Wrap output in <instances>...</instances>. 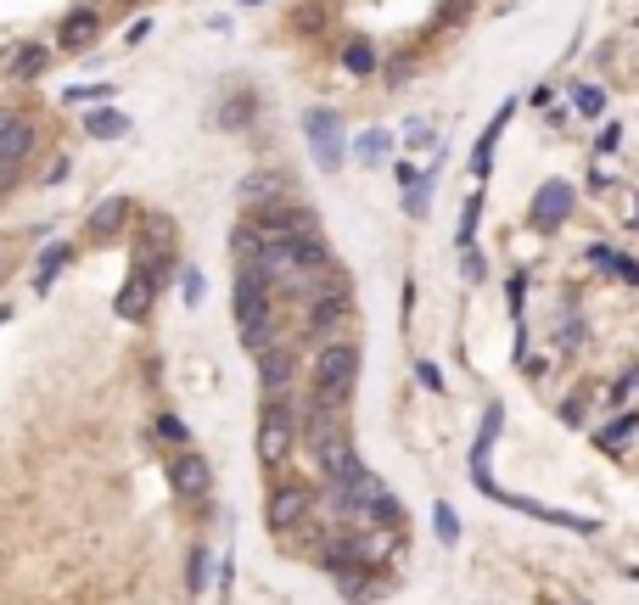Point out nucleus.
I'll list each match as a JSON object with an SVG mask.
<instances>
[{
  "label": "nucleus",
  "mask_w": 639,
  "mask_h": 605,
  "mask_svg": "<svg viewBox=\"0 0 639 605\" xmlns=\"http://www.w3.org/2000/svg\"><path fill=\"white\" fill-rule=\"evenodd\" d=\"M230 309H236V331H242L247 353H270L275 348V286L258 275V269H236V292H230Z\"/></svg>",
  "instance_id": "f257e3e1"
},
{
  "label": "nucleus",
  "mask_w": 639,
  "mask_h": 605,
  "mask_svg": "<svg viewBox=\"0 0 639 605\" xmlns=\"http://www.w3.org/2000/svg\"><path fill=\"white\" fill-rule=\"evenodd\" d=\"M359 381V342H326V348L314 353V404L326 409H342L348 393H354Z\"/></svg>",
  "instance_id": "f03ea898"
},
{
  "label": "nucleus",
  "mask_w": 639,
  "mask_h": 605,
  "mask_svg": "<svg viewBox=\"0 0 639 605\" xmlns=\"http://www.w3.org/2000/svg\"><path fill=\"white\" fill-rule=\"evenodd\" d=\"M253 449H258L264 471H281V465L292 460V449H298V404H292V398H270V404H264Z\"/></svg>",
  "instance_id": "7ed1b4c3"
},
{
  "label": "nucleus",
  "mask_w": 639,
  "mask_h": 605,
  "mask_svg": "<svg viewBox=\"0 0 639 605\" xmlns=\"http://www.w3.org/2000/svg\"><path fill=\"white\" fill-rule=\"evenodd\" d=\"M303 314H309V337L320 342V348H326V342H342V331L354 320V292L342 281H326L309 303H303Z\"/></svg>",
  "instance_id": "20e7f679"
},
{
  "label": "nucleus",
  "mask_w": 639,
  "mask_h": 605,
  "mask_svg": "<svg viewBox=\"0 0 639 605\" xmlns=\"http://www.w3.org/2000/svg\"><path fill=\"white\" fill-rule=\"evenodd\" d=\"M303 135H309V152L326 174H337L348 163V129H342V118L331 107H309L303 113Z\"/></svg>",
  "instance_id": "39448f33"
},
{
  "label": "nucleus",
  "mask_w": 639,
  "mask_h": 605,
  "mask_svg": "<svg viewBox=\"0 0 639 605\" xmlns=\"http://www.w3.org/2000/svg\"><path fill=\"white\" fill-rule=\"evenodd\" d=\"M236 197H242L247 213H264V208L292 202V197H298V185H292V174H286V169H253V174H242Z\"/></svg>",
  "instance_id": "423d86ee"
},
{
  "label": "nucleus",
  "mask_w": 639,
  "mask_h": 605,
  "mask_svg": "<svg viewBox=\"0 0 639 605\" xmlns=\"http://www.w3.org/2000/svg\"><path fill=\"white\" fill-rule=\"evenodd\" d=\"M572 208H578V191H572L567 180H544L539 191H533V208H527V219H533V230H561L572 219Z\"/></svg>",
  "instance_id": "0eeeda50"
},
{
  "label": "nucleus",
  "mask_w": 639,
  "mask_h": 605,
  "mask_svg": "<svg viewBox=\"0 0 639 605\" xmlns=\"http://www.w3.org/2000/svg\"><path fill=\"white\" fill-rule=\"evenodd\" d=\"M169 488H174V499H208L213 493V465L202 460L197 449H180L169 460Z\"/></svg>",
  "instance_id": "6e6552de"
},
{
  "label": "nucleus",
  "mask_w": 639,
  "mask_h": 605,
  "mask_svg": "<svg viewBox=\"0 0 639 605\" xmlns=\"http://www.w3.org/2000/svg\"><path fill=\"white\" fill-rule=\"evenodd\" d=\"M29 152H34V124L29 118H17L12 107H0V169L17 174L23 163H29Z\"/></svg>",
  "instance_id": "1a4fd4ad"
},
{
  "label": "nucleus",
  "mask_w": 639,
  "mask_h": 605,
  "mask_svg": "<svg viewBox=\"0 0 639 605\" xmlns=\"http://www.w3.org/2000/svg\"><path fill=\"white\" fill-rule=\"evenodd\" d=\"M314 510V493L303 488V482H286V488L270 493V533H292V527H303Z\"/></svg>",
  "instance_id": "9d476101"
},
{
  "label": "nucleus",
  "mask_w": 639,
  "mask_h": 605,
  "mask_svg": "<svg viewBox=\"0 0 639 605\" xmlns=\"http://www.w3.org/2000/svg\"><path fill=\"white\" fill-rule=\"evenodd\" d=\"M516 107H522L516 96L499 101V113L488 118V129L477 135V146H471V174H477V180H488V169H494V146H499V135H505V124L516 118Z\"/></svg>",
  "instance_id": "9b49d317"
},
{
  "label": "nucleus",
  "mask_w": 639,
  "mask_h": 605,
  "mask_svg": "<svg viewBox=\"0 0 639 605\" xmlns=\"http://www.w3.org/2000/svg\"><path fill=\"white\" fill-rule=\"evenodd\" d=\"M152 297H157V281L146 275V269H129L124 292L113 297V314L118 320H146V314H152Z\"/></svg>",
  "instance_id": "f8f14e48"
},
{
  "label": "nucleus",
  "mask_w": 639,
  "mask_h": 605,
  "mask_svg": "<svg viewBox=\"0 0 639 605\" xmlns=\"http://www.w3.org/2000/svg\"><path fill=\"white\" fill-rule=\"evenodd\" d=\"M499 421H505V409L499 404H488V415H483V432H477V443H471V477H477V488H494V477H488V454H494V443H499Z\"/></svg>",
  "instance_id": "ddd939ff"
},
{
  "label": "nucleus",
  "mask_w": 639,
  "mask_h": 605,
  "mask_svg": "<svg viewBox=\"0 0 639 605\" xmlns=\"http://www.w3.org/2000/svg\"><path fill=\"white\" fill-rule=\"evenodd\" d=\"M292 370H298V359H292L286 348L258 353V387H264V404H270V398H281L286 387H292Z\"/></svg>",
  "instance_id": "4468645a"
},
{
  "label": "nucleus",
  "mask_w": 639,
  "mask_h": 605,
  "mask_svg": "<svg viewBox=\"0 0 639 605\" xmlns=\"http://www.w3.org/2000/svg\"><path fill=\"white\" fill-rule=\"evenodd\" d=\"M129 213H135V202H129V197H107V202H96V213L85 219V236H90V241L118 236V230L129 225Z\"/></svg>",
  "instance_id": "2eb2a0df"
},
{
  "label": "nucleus",
  "mask_w": 639,
  "mask_h": 605,
  "mask_svg": "<svg viewBox=\"0 0 639 605\" xmlns=\"http://www.w3.org/2000/svg\"><path fill=\"white\" fill-rule=\"evenodd\" d=\"M96 34H101V12H96V6H79V12L62 17L57 45H62V51H85V45L96 40Z\"/></svg>",
  "instance_id": "dca6fc26"
},
{
  "label": "nucleus",
  "mask_w": 639,
  "mask_h": 605,
  "mask_svg": "<svg viewBox=\"0 0 639 605\" xmlns=\"http://www.w3.org/2000/svg\"><path fill=\"white\" fill-rule=\"evenodd\" d=\"M348 157L365 163V169H382L387 157H393V129H365V135H354V141H348Z\"/></svg>",
  "instance_id": "f3484780"
},
{
  "label": "nucleus",
  "mask_w": 639,
  "mask_h": 605,
  "mask_svg": "<svg viewBox=\"0 0 639 605\" xmlns=\"http://www.w3.org/2000/svg\"><path fill=\"white\" fill-rule=\"evenodd\" d=\"M438 169H443V152H432V169L404 191V213H410V219H426V213H432V185H438Z\"/></svg>",
  "instance_id": "a211bd4d"
},
{
  "label": "nucleus",
  "mask_w": 639,
  "mask_h": 605,
  "mask_svg": "<svg viewBox=\"0 0 639 605\" xmlns=\"http://www.w3.org/2000/svg\"><path fill=\"white\" fill-rule=\"evenodd\" d=\"M477 225H483V185H477V191H466V202H460V225H455L460 253H471V247H477Z\"/></svg>",
  "instance_id": "6ab92c4d"
},
{
  "label": "nucleus",
  "mask_w": 639,
  "mask_h": 605,
  "mask_svg": "<svg viewBox=\"0 0 639 605\" xmlns=\"http://www.w3.org/2000/svg\"><path fill=\"white\" fill-rule=\"evenodd\" d=\"M68 258H73V247H68V241H57V247H45V258H40V264H34V292H51Z\"/></svg>",
  "instance_id": "aec40b11"
},
{
  "label": "nucleus",
  "mask_w": 639,
  "mask_h": 605,
  "mask_svg": "<svg viewBox=\"0 0 639 605\" xmlns=\"http://www.w3.org/2000/svg\"><path fill=\"white\" fill-rule=\"evenodd\" d=\"M85 135L90 141H118V135H129V113H85Z\"/></svg>",
  "instance_id": "412c9836"
},
{
  "label": "nucleus",
  "mask_w": 639,
  "mask_h": 605,
  "mask_svg": "<svg viewBox=\"0 0 639 605\" xmlns=\"http://www.w3.org/2000/svg\"><path fill=\"white\" fill-rule=\"evenodd\" d=\"M45 68H51V45H23V51L12 57V79H23V85L40 79Z\"/></svg>",
  "instance_id": "4be33fe9"
},
{
  "label": "nucleus",
  "mask_w": 639,
  "mask_h": 605,
  "mask_svg": "<svg viewBox=\"0 0 639 605\" xmlns=\"http://www.w3.org/2000/svg\"><path fill=\"white\" fill-rule=\"evenodd\" d=\"M342 68L354 73V79H365V73L382 68V57H376V45H370V40H348V45H342Z\"/></svg>",
  "instance_id": "5701e85b"
},
{
  "label": "nucleus",
  "mask_w": 639,
  "mask_h": 605,
  "mask_svg": "<svg viewBox=\"0 0 639 605\" xmlns=\"http://www.w3.org/2000/svg\"><path fill=\"white\" fill-rule=\"evenodd\" d=\"M567 101H572V113H583V118H606V90L589 85V79H578L567 90Z\"/></svg>",
  "instance_id": "b1692460"
},
{
  "label": "nucleus",
  "mask_w": 639,
  "mask_h": 605,
  "mask_svg": "<svg viewBox=\"0 0 639 605\" xmlns=\"http://www.w3.org/2000/svg\"><path fill=\"white\" fill-rule=\"evenodd\" d=\"M634 432H639V415H634V409H623L611 426H600V432H595V443H600V449H623Z\"/></svg>",
  "instance_id": "393cba45"
},
{
  "label": "nucleus",
  "mask_w": 639,
  "mask_h": 605,
  "mask_svg": "<svg viewBox=\"0 0 639 605\" xmlns=\"http://www.w3.org/2000/svg\"><path fill=\"white\" fill-rule=\"evenodd\" d=\"M213 124H219V129H242V124H253V96H247V90H242V96H230V101H225V113H213Z\"/></svg>",
  "instance_id": "a878e982"
},
{
  "label": "nucleus",
  "mask_w": 639,
  "mask_h": 605,
  "mask_svg": "<svg viewBox=\"0 0 639 605\" xmlns=\"http://www.w3.org/2000/svg\"><path fill=\"white\" fill-rule=\"evenodd\" d=\"M432 533H438L443 549L460 544V516H455V505H432Z\"/></svg>",
  "instance_id": "bb28decb"
},
{
  "label": "nucleus",
  "mask_w": 639,
  "mask_h": 605,
  "mask_svg": "<svg viewBox=\"0 0 639 605\" xmlns=\"http://www.w3.org/2000/svg\"><path fill=\"white\" fill-rule=\"evenodd\" d=\"M185 589L191 594L208 589V549H191V561H185Z\"/></svg>",
  "instance_id": "cd10ccee"
},
{
  "label": "nucleus",
  "mask_w": 639,
  "mask_h": 605,
  "mask_svg": "<svg viewBox=\"0 0 639 605\" xmlns=\"http://www.w3.org/2000/svg\"><path fill=\"white\" fill-rule=\"evenodd\" d=\"M157 437H163V443H174V449H185V437H191V432H185L180 415H157Z\"/></svg>",
  "instance_id": "c85d7f7f"
},
{
  "label": "nucleus",
  "mask_w": 639,
  "mask_h": 605,
  "mask_svg": "<svg viewBox=\"0 0 639 605\" xmlns=\"http://www.w3.org/2000/svg\"><path fill=\"white\" fill-rule=\"evenodd\" d=\"M107 96H113V85H73L62 101H68V107H79V101H107Z\"/></svg>",
  "instance_id": "c756f323"
},
{
  "label": "nucleus",
  "mask_w": 639,
  "mask_h": 605,
  "mask_svg": "<svg viewBox=\"0 0 639 605\" xmlns=\"http://www.w3.org/2000/svg\"><path fill=\"white\" fill-rule=\"evenodd\" d=\"M617 146H623V124H606L595 141V157H617Z\"/></svg>",
  "instance_id": "7c9ffc66"
},
{
  "label": "nucleus",
  "mask_w": 639,
  "mask_h": 605,
  "mask_svg": "<svg viewBox=\"0 0 639 605\" xmlns=\"http://www.w3.org/2000/svg\"><path fill=\"white\" fill-rule=\"evenodd\" d=\"M522 297H527V275H511V286H505V303H511L516 320H522Z\"/></svg>",
  "instance_id": "2f4dec72"
},
{
  "label": "nucleus",
  "mask_w": 639,
  "mask_h": 605,
  "mask_svg": "<svg viewBox=\"0 0 639 605\" xmlns=\"http://www.w3.org/2000/svg\"><path fill=\"white\" fill-rule=\"evenodd\" d=\"M611 275H617V281H628V286H639V264H634V258H623V253L611 258Z\"/></svg>",
  "instance_id": "473e14b6"
},
{
  "label": "nucleus",
  "mask_w": 639,
  "mask_h": 605,
  "mask_svg": "<svg viewBox=\"0 0 639 605\" xmlns=\"http://www.w3.org/2000/svg\"><path fill=\"white\" fill-rule=\"evenodd\" d=\"M460 269H466V281H483V253H477V247L460 253Z\"/></svg>",
  "instance_id": "72a5a7b5"
},
{
  "label": "nucleus",
  "mask_w": 639,
  "mask_h": 605,
  "mask_svg": "<svg viewBox=\"0 0 639 605\" xmlns=\"http://www.w3.org/2000/svg\"><path fill=\"white\" fill-rule=\"evenodd\" d=\"M415 376H421V387H426V393H443V376H438V365H415Z\"/></svg>",
  "instance_id": "f704fd0d"
},
{
  "label": "nucleus",
  "mask_w": 639,
  "mask_h": 605,
  "mask_svg": "<svg viewBox=\"0 0 639 605\" xmlns=\"http://www.w3.org/2000/svg\"><path fill=\"white\" fill-rule=\"evenodd\" d=\"M185 303H191V309L202 303V275L197 269H185Z\"/></svg>",
  "instance_id": "c9c22d12"
},
{
  "label": "nucleus",
  "mask_w": 639,
  "mask_h": 605,
  "mask_svg": "<svg viewBox=\"0 0 639 605\" xmlns=\"http://www.w3.org/2000/svg\"><path fill=\"white\" fill-rule=\"evenodd\" d=\"M611 258H617V253H611L606 241H589V264H600V269H611Z\"/></svg>",
  "instance_id": "e433bc0d"
},
{
  "label": "nucleus",
  "mask_w": 639,
  "mask_h": 605,
  "mask_svg": "<svg viewBox=\"0 0 639 605\" xmlns=\"http://www.w3.org/2000/svg\"><path fill=\"white\" fill-rule=\"evenodd\" d=\"M404 135H410V141H415V146H421V141H432V129H426V124H421V118H410V124H404Z\"/></svg>",
  "instance_id": "4c0bfd02"
},
{
  "label": "nucleus",
  "mask_w": 639,
  "mask_h": 605,
  "mask_svg": "<svg viewBox=\"0 0 639 605\" xmlns=\"http://www.w3.org/2000/svg\"><path fill=\"white\" fill-rule=\"evenodd\" d=\"M393 174H398V185H404V191H410V185H415V180H421V174H415V163H398V169H393Z\"/></svg>",
  "instance_id": "58836bf2"
},
{
  "label": "nucleus",
  "mask_w": 639,
  "mask_h": 605,
  "mask_svg": "<svg viewBox=\"0 0 639 605\" xmlns=\"http://www.w3.org/2000/svg\"><path fill=\"white\" fill-rule=\"evenodd\" d=\"M6 320H12V309H6V303H0V325H6Z\"/></svg>",
  "instance_id": "ea45409f"
},
{
  "label": "nucleus",
  "mask_w": 639,
  "mask_h": 605,
  "mask_svg": "<svg viewBox=\"0 0 639 605\" xmlns=\"http://www.w3.org/2000/svg\"><path fill=\"white\" fill-rule=\"evenodd\" d=\"M6 185H12V174H6V169H0V191H6Z\"/></svg>",
  "instance_id": "a19ab883"
},
{
  "label": "nucleus",
  "mask_w": 639,
  "mask_h": 605,
  "mask_svg": "<svg viewBox=\"0 0 639 605\" xmlns=\"http://www.w3.org/2000/svg\"><path fill=\"white\" fill-rule=\"evenodd\" d=\"M634 225H639V208H634Z\"/></svg>",
  "instance_id": "79ce46f5"
},
{
  "label": "nucleus",
  "mask_w": 639,
  "mask_h": 605,
  "mask_svg": "<svg viewBox=\"0 0 639 605\" xmlns=\"http://www.w3.org/2000/svg\"><path fill=\"white\" fill-rule=\"evenodd\" d=\"M247 6H258V0H247Z\"/></svg>",
  "instance_id": "37998d69"
}]
</instances>
